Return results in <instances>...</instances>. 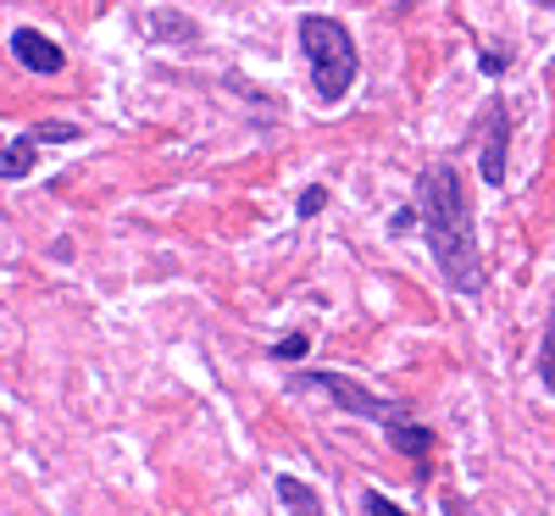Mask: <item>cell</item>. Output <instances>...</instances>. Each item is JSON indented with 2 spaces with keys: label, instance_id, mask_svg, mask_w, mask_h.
Wrapping results in <instances>:
<instances>
[{
  "label": "cell",
  "instance_id": "6da1fadb",
  "mask_svg": "<svg viewBox=\"0 0 555 516\" xmlns=\"http://www.w3.org/2000/svg\"><path fill=\"white\" fill-rule=\"evenodd\" d=\"M416 211H423V233H428V250L444 272V284L455 295H483L489 267L478 256L473 201H467V183H461L455 162H434L416 178Z\"/></svg>",
  "mask_w": 555,
  "mask_h": 516
},
{
  "label": "cell",
  "instance_id": "7a4b0ae2",
  "mask_svg": "<svg viewBox=\"0 0 555 516\" xmlns=\"http://www.w3.org/2000/svg\"><path fill=\"white\" fill-rule=\"evenodd\" d=\"M300 51H306V67H311V89H317V106H339L356 78H361V51L339 17H322V12H306L300 17Z\"/></svg>",
  "mask_w": 555,
  "mask_h": 516
},
{
  "label": "cell",
  "instance_id": "3957f363",
  "mask_svg": "<svg viewBox=\"0 0 555 516\" xmlns=\"http://www.w3.org/2000/svg\"><path fill=\"white\" fill-rule=\"evenodd\" d=\"M284 389H289V395H322V400H334V405L350 411V416L378 422V428H389V422H405V416H411V400L373 395V389H361L356 378H345V372H295Z\"/></svg>",
  "mask_w": 555,
  "mask_h": 516
},
{
  "label": "cell",
  "instance_id": "277c9868",
  "mask_svg": "<svg viewBox=\"0 0 555 516\" xmlns=\"http://www.w3.org/2000/svg\"><path fill=\"white\" fill-rule=\"evenodd\" d=\"M512 112H505V101L500 95H489L483 106H478V122H473V139H478V172H483V183H505V145H512Z\"/></svg>",
  "mask_w": 555,
  "mask_h": 516
},
{
  "label": "cell",
  "instance_id": "5b68a950",
  "mask_svg": "<svg viewBox=\"0 0 555 516\" xmlns=\"http://www.w3.org/2000/svg\"><path fill=\"white\" fill-rule=\"evenodd\" d=\"M12 56L28 67V73H62V44L39 28H12Z\"/></svg>",
  "mask_w": 555,
  "mask_h": 516
},
{
  "label": "cell",
  "instance_id": "8992f818",
  "mask_svg": "<svg viewBox=\"0 0 555 516\" xmlns=\"http://www.w3.org/2000/svg\"><path fill=\"white\" fill-rule=\"evenodd\" d=\"M278 505H284L289 516H328L322 511V494L311 489V483H300V478H289V473H278Z\"/></svg>",
  "mask_w": 555,
  "mask_h": 516
},
{
  "label": "cell",
  "instance_id": "52a82bcc",
  "mask_svg": "<svg viewBox=\"0 0 555 516\" xmlns=\"http://www.w3.org/2000/svg\"><path fill=\"white\" fill-rule=\"evenodd\" d=\"M389 444L400 450V455H411L416 466H428V455H434V434L428 428H416V422H389Z\"/></svg>",
  "mask_w": 555,
  "mask_h": 516
},
{
  "label": "cell",
  "instance_id": "ba28073f",
  "mask_svg": "<svg viewBox=\"0 0 555 516\" xmlns=\"http://www.w3.org/2000/svg\"><path fill=\"white\" fill-rule=\"evenodd\" d=\"M34 156H39V139L34 133H12L7 139V156H0V178H28L34 172Z\"/></svg>",
  "mask_w": 555,
  "mask_h": 516
},
{
  "label": "cell",
  "instance_id": "9c48e42d",
  "mask_svg": "<svg viewBox=\"0 0 555 516\" xmlns=\"http://www.w3.org/2000/svg\"><path fill=\"white\" fill-rule=\"evenodd\" d=\"M539 378H544V389L555 395V311H550V322H544V339H539Z\"/></svg>",
  "mask_w": 555,
  "mask_h": 516
},
{
  "label": "cell",
  "instance_id": "30bf717a",
  "mask_svg": "<svg viewBox=\"0 0 555 516\" xmlns=\"http://www.w3.org/2000/svg\"><path fill=\"white\" fill-rule=\"evenodd\" d=\"M28 133L39 139V145H78V139H83L78 122H39V128H28Z\"/></svg>",
  "mask_w": 555,
  "mask_h": 516
},
{
  "label": "cell",
  "instance_id": "8fae6325",
  "mask_svg": "<svg viewBox=\"0 0 555 516\" xmlns=\"http://www.w3.org/2000/svg\"><path fill=\"white\" fill-rule=\"evenodd\" d=\"M145 28H151V34H162V39H195V34H201L195 23H183V17H167V12H156V17L145 23Z\"/></svg>",
  "mask_w": 555,
  "mask_h": 516
},
{
  "label": "cell",
  "instance_id": "7c38bea8",
  "mask_svg": "<svg viewBox=\"0 0 555 516\" xmlns=\"http://www.w3.org/2000/svg\"><path fill=\"white\" fill-rule=\"evenodd\" d=\"M361 516H411V511H400V505L384 500L378 489H366V494H361Z\"/></svg>",
  "mask_w": 555,
  "mask_h": 516
},
{
  "label": "cell",
  "instance_id": "4fadbf2b",
  "mask_svg": "<svg viewBox=\"0 0 555 516\" xmlns=\"http://www.w3.org/2000/svg\"><path fill=\"white\" fill-rule=\"evenodd\" d=\"M306 350H311V339H306V334H289V339H278V345H272V356H278V361H300Z\"/></svg>",
  "mask_w": 555,
  "mask_h": 516
},
{
  "label": "cell",
  "instance_id": "5bb4252c",
  "mask_svg": "<svg viewBox=\"0 0 555 516\" xmlns=\"http://www.w3.org/2000/svg\"><path fill=\"white\" fill-rule=\"evenodd\" d=\"M322 206H328V190H322V183H311V190H300V206H295V211H300V217H317Z\"/></svg>",
  "mask_w": 555,
  "mask_h": 516
},
{
  "label": "cell",
  "instance_id": "9a60e30c",
  "mask_svg": "<svg viewBox=\"0 0 555 516\" xmlns=\"http://www.w3.org/2000/svg\"><path fill=\"white\" fill-rule=\"evenodd\" d=\"M411 222H423V211H416V206H400L395 217H389V240H405V228Z\"/></svg>",
  "mask_w": 555,
  "mask_h": 516
},
{
  "label": "cell",
  "instance_id": "2e32d148",
  "mask_svg": "<svg viewBox=\"0 0 555 516\" xmlns=\"http://www.w3.org/2000/svg\"><path fill=\"white\" fill-rule=\"evenodd\" d=\"M478 67L494 78V73H505V67H512V56H505V51H478Z\"/></svg>",
  "mask_w": 555,
  "mask_h": 516
},
{
  "label": "cell",
  "instance_id": "e0dca14e",
  "mask_svg": "<svg viewBox=\"0 0 555 516\" xmlns=\"http://www.w3.org/2000/svg\"><path fill=\"white\" fill-rule=\"evenodd\" d=\"M533 7H555V0H533Z\"/></svg>",
  "mask_w": 555,
  "mask_h": 516
}]
</instances>
